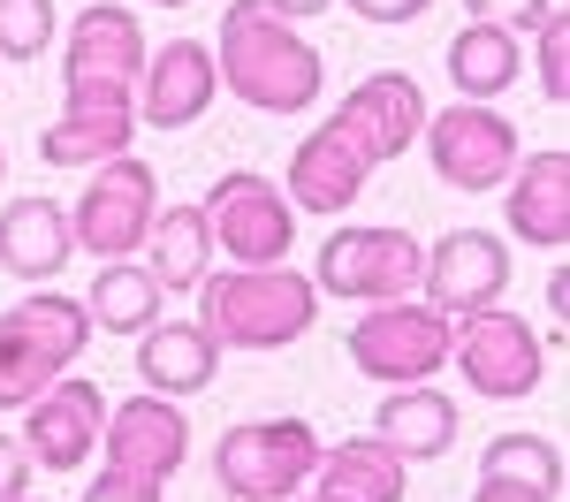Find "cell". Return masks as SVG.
<instances>
[{
    "mask_svg": "<svg viewBox=\"0 0 570 502\" xmlns=\"http://www.w3.org/2000/svg\"><path fill=\"white\" fill-rule=\"evenodd\" d=\"M305 502H343V495H320V488H312V495H305Z\"/></svg>",
    "mask_w": 570,
    "mask_h": 502,
    "instance_id": "36",
    "label": "cell"
},
{
    "mask_svg": "<svg viewBox=\"0 0 570 502\" xmlns=\"http://www.w3.org/2000/svg\"><path fill=\"white\" fill-rule=\"evenodd\" d=\"M320 289L297 267H228L198 282V327L214 335V351H282L312 335Z\"/></svg>",
    "mask_w": 570,
    "mask_h": 502,
    "instance_id": "2",
    "label": "cell"
},
{
    "mask_svg": "<svg viewBox=\"0 0 570 502\" xmlns=\"http://www.w3.org/2000/svg\"><path fill=\"white\" fill-rule=\"evenodd\" d=\"M532 39H540L532 46V77H540V91H548L556 107H563L570 99V16H548Z\"/></svg>",
    "mask_w": 570,
    "mask_h": 502,
    "instance_id": "29",
    "label": "cell"
},
{
    "mask_svg": "<svg viewBox=\"0 0 570 502\" xmlns=\"http://www.w3.org/2000/svg\"><path fill=\"white\" fill-rule=\"evenodd\" d=\"M480 480H510V488H532V495H563V450L548 434H494L480 456Z\"/></svg>",
    "mask_w": 570,
    "mask_h": 502,
    "instance_id": "27",
    "label": "cell"
},
{
    "mask_svg": "<svg viewBox=\"0 0 570 502\" xmlns=\"http://www.w3.org/2000/svg\"><path fill=\"white\" fill-rule=\"evenodd\" d=\"M61 122L39 137L46 168H99L122 160L137 137V85H107V77H61Z\"/></svg>",
    "mask_w": 570,
    "mask_h": 502,
    "instance_id": "10",
    "label": "cell"
},
{
    "mask_svg": "<svg viewBox=\"0 0 570 502\" xmlns=\"http://www.w3.org/2000/svg\"><path fill=\"white\" fill-rule=\"evenodd\" d=\"M153 214H160V176L145 168V160H99V176L91 190L77 198V214H69V244L91 252L99 267L107 259H130L145 252V236H153Z\"/></svg>",
    "mask_w": 570,
    "mask_h": 502,
    "instance_id": "8",
    "label": "cell"
},
{
    "mask_svg": "<svg viewBox=\"0 0 570 502\" xmlns=\"http://www.w3.org/2000/svg\"><path fill=\"white\" fill-rule=\"evenodd\" d=\"M403 456L381 442V434H365V442H343V450H320L312 464V488L320 495H343V502H403Z\"/></svg>",
    "mask_w": 570,
    "mask_h": 502,
    "instance_id": "25",
    "label": "cell"
},
{
    "mask_svg": "<svg viewBox=\"0 0 570 502\" xmlns=\"http://www.w3.org/2000/svg\"><path fill=\"white\" fill-rule=\"evenodd\" d=\"M99 426H107V396L85 373H61L53 388H39L23 404V456L46 464V472H77L91 450H99Z\"/></svg>",
    "mask_w": 570,
    "mask_h": 502,
    "instance_id": "15",
    "label": "cell"
},
{
    "mask_svg": "<svg viewBox=\"0 0 570 502\" xmlns=\"http://www.w3.org/2000/svg\"><path fill=\"white\" fill-rule=\"evenodd\" d=\"M419 259H426V244L411 236V228H335L327 244H320V259H312V289H327V297H351V305H395V297H411L419 289Z\"/></svg>",
    "mask_w": 570,
    "mask_h": 502,
    "instance_id": "5",
    "label": "cell"
},
{
    "mask_svg": "<svg viewBox=\"0 0 570 502\" xmlns=\"http://www.w3.org/2000/svg\"><path fill=\"white\" fill-rule=\"evenodd\" d=\"M85 313H91L99 335H145V327L160 319V282L137 267V259H107V267L91 274Z\"/></svg>",
    "mask_w": 570,
    "mask_h": 502,
    "instance_id": "26",
    "label": "cell"
},
{
    "mask_svg": "<svg viewBox=\"0 0 570 502\" xmlns=\"http://www.w3.org/2000/svg\"><path fill=\"white\" fill-rule=\"evenodd\" d=\"M107 472H122V480H153V488H168L183 472V456H190V419L176 411V396H130V404H107Z\"/></svg>",
    "mask_w": 570,
    "mask_h": 502,
    "instance_id": "14",
    "label": "cell"
},
{
    "mask_svg": "<svg viewBox=\"0 0 570 502\" xmlns=\"http://www.w3.org/2000/svg\"><path fill=\"white\" fill-rule=\"evenodd\" d=\"M214 77L244 107L259 115H305L327 69H320V46L297 39V23H282L266 0H228L220 8V53H214Z\"/></svg>",
    "mask_w": 570,
    "mask_h": 502,
    "instance_id": "1",
    "label": "cell"
},
{
    "mask_svg": "<svg viewBox=\"0 0 570 502\" xmlns=\"http://www.w3.org/2000/svg\"><path fill=\"white\" fill-rule=\"evenodd\" d=\"M351 365L365 381H389V388H411L449 365V319L419 297H395V305H373V313L351 319Z\"/></svg>",
    "mask_w": 570,
    "mask_h": 502,
    "instance_id": "9",
    "label": "cell"
},
{
    "mask_svg": "<svg viewBox=\"0 0 570 502\" xmlns=\"http://www.w3.org/2000/svg\"><path fill=\"white\" fill-rule=\"evenodd\" d=\"M153 8H190V0H153Z\"/></svg>",
    "mask_w": 570,
    "mask_h": 502,
    "instance_id": "37",
    "label": "cell"
},
{
    "mask_svg": "<svg viewBox=\"0 0 570 502\" xmlns=\"http://www.w3.org/2000/svg\"><path fill=\"white\" fill-rule=\"evenodd\" d=\"M419 289L441 319H464V313H487L502 289H510V252L494 228H449L434 252L419 259Z\"/></svg>",
    "mask_w": 570,
    "mask_h": 502,
    "instance_id": "13",
    "label": "cell"
},
{
    "mask_svg": "<svg viewBox=\"0 0 570 502\" xmlns=\"http://www.w3.org/2000/svg\"><path fill=\"white\" fill-rule=\"evenodd\" d=\"M426 152H434V176L449 190H502L518 168V122L456 99V107L426 115Z\"/></svg>",
    "mask_w": 570,
    "mask_h": 502,
    "instance_id": "11",
    "label": "cell"
},
{
    "mask_svg": "<svg viewBox=\"0 0 570 502\" xmlns=\"http://www.w3.org/2000/svg\"><path fill=\"white\" fill-rule=\"evenodd\" d=\"M320 464V434L305 419H244L214 450V480L228 502H282L297 495Z\"/></svg>",
    "mask_w": 570,
    "mask_h": 502,
    "instance_id": "4",
    "label": "cell"
},
{
    "mask_svg": "<svg viewBox=\"0 0 570 502\" xmlns=\"http://www.w3.org/2000/svg\"><path fill=\"white\" fill-rule=\"evenodd\" d=\"M0 176H8V152H0Z\"/></svg>",
    "mask_w": 570,
    "mask_h": 502,
    "instance_id": "38",
    "label": "cell"
},
{
    "mask_svg": "<svg viewBox=\"0 0 570 502\" xmlns=\"http://www.w3.org/2000/svg\"><path fill=\"white\" fill-rule=\"evenodd\" d=\"M502 222L510 236H525L532 252H563L570 244V152H518V168L502 183Z\"/></svg>",
    "mask_w": 570,
    "mask_h": 502,
    "instance_id": "16",
    "label": "cell"
},
{
    "mask_svg": "<svg viewBox=\"0 0 570 502\" xmlns=\"http://www.w3.org/2000/svg\"><path fill=\"white\" fill-rule=\"evenodd\" d=\"M472 23H502V31H540L548 16H563V0H464Z\"/></svg>",
    "mask_w": 570,
    "mask_h": 502,
    "instance_id": "30",
    "label": "cell"
},
{
    "mask_svg": "<svg viewBox=\"0 0 570 502\" xmlns=\"http://www.w3.org/2000/svg\"><path fill=\"white\" fill-rule=\"evenodd\" d=\"M85 502H160V488L153 480H122V472H99L85 488Z\"/></svg>",
    "mask_w": 570,
    "mask_h": 502,
    "instance_id": "31",
    "label": "cell"
},
{
    "mask_svg": "<svg viewBox=\"0 0 570 502\" xmlns=\"http://www.w3.org/2000/svg\"><path fill=\"white\" fill-rule=\"evenodd\" d=\"M137 373H145L153 396H198V388H214L220 351L198 319H160V327L137 335Z\"/></svg>",
    "mask_w": 570,
    "mask_h": 502,
    "instance_id": "20",
    "label": "cell"
},
{
    "mask_svg": "<svg viewBox=\"0 0 570 502\" xmlns=\"http://www.w3.org/2000/svg\"><path fill=\"white\" fill-rule=\"evenodd\" d=\"M145 252H153L145 274L160 282V297H168V289H198V282L214 274V228H206V206H160Z\"/></svg>",
    "mask_w": 570,
    "mask_h": 502,
    "instance_id": "24",
    "label": "cell"
},
{
    "mask_svg": "<svg viewBox=\"0 0 570 502\" xmlns=\"http://www.w3.org/2000/svg\"><path fill=\"white\" fill-rule=\"evenodd\" d=\"M53 46V0H0V61H39Z\"/></svg>",
    "mask_w": 570,
    "mask_h": 502,
    "instance_id": "28",
    "label": "cell"
},
{
    "mask_svg": "<svg viewBox=\"0 0 570 502\" xmlns=\"http://www.w3.org/2000/svg\"><path fill=\"white\" fill-rule=\"evenodd\" d=\"M69 214L53 206V198H16L8 214H0V267L23 274V282H46V274L69 267Z\"/></svg>",
    "mask_w": 570,
    "mask_h": 502,
    "instance_id": "23",
    "label": "cell"
},
{
    "mask_svg": "<svg viewBox=\"0 0 570 502\" xmlns=\"http://www.w3.org/2000/svg\"><path fill=\"white\" fill-rule=\"evenodd\" d=\"M206 228H214V252H228L236 267H289L297 252V206L259 168H228L206 190Z\"/></svg>",
    "mask_w": 570,
    "mask_h": 502,
    "instance_id": "6",
    "label": "cell"
},
{
    "mask_svg": "<svg viewBox=\"0 0 570 502\" xmlns=\"http://www.w3.org/2000/svg\"><path fill=\"white\" fill-rule=\"evenodd\" d=\"M16 502H39V495H16Z\"/></svg>",
    "mask_w": 570,
    "mask_h": 502,
    "instance_id": "39",
    "label": "cell"
},
{
    "mask_svg": "<svg viewBox=\"0 0 570 502\" xmlns=\"http://www.w3.org/2000/svg\"><path fill=\"white\" fill-rule=\"evenodd\" d=\"M472 502H548V495H532V488H510V480H480V495Z\"/></svg>",
    "mask_w": 570,
    "mask_h": 502,
    "instance_id": "34",
    "label": "cell"
},
{
    "mask_svg": "<svg viewBox=\"0 0 570 502\" xmlns=\"http://www.w3.org/2000/svg\"><path fill=\"white\" fill-rule=\"evenodd\" d=\"M266 8H274V16H282V23H297V16H320V8H327V0H266Z\"/></svg>",
    "mask_w": 570,
    "mask_h": 502,
    "instance_id": "35",
    "label": "cell"
},
{
    "mask_svg": "<svg viewBox=\"0 0 570 502\" xmlns=\"http://www.w3.org/2000/svg\"><path fill=\"white\" fill-rule=\"evenodd\" d=\"M351 8L365 16V23H419L434 0H351Z\"/></svg>",
    "mask_w": 570,
    "mask_h": 502,
    "instance_id": "33",
    "label": "cell"
},
{
    "mask_svg": "<svg viewBox=\"0 0 570 502\" xmlns=\"http://www.w3.org/2000/svg\"><path fill=\"white\" fill-rule=\"evenodd\" d=\"M145 23H137L130 8H85L77 23H69V61H61V77H107V85H137L145 77Z\"/></svg>",
    "mask_w": 570,
    "mask_h": 502,
    "instance_id": "19",
    "label": "cell"
},
{
    "mask_svg": "<svg viewBox=\"0 0 570 502\" xmlns=\"http://www.w3.org/2000/svg\"><path fill=\"white\" fill-rule=\"evenodd\" d=\"M91 343V313L61 289H39L0 313V411H23L39 388H53Z\"/></svg>",
    "mask_w": 570,
    "mask_h": 502,
    "instance_id": "3",
    "label": "cell"
},
{
    "mask_svg": "<svg viewBox=\"0 0 570 502\" xmlns=\"http://www.w3.org/2000/svg\"><path fill=\"white\" fill-rule=\"evenodd\" d=\"M449 358L464 365V388L487 396V404H518L540 388L548 373V343L525 327V313H464L449 319Z\"/></svg>",
    "mask_w": 570,
    "mask_h": 502,
    "instance_id": "7",
    "label": "cell"
},
{
    "mask_svg": "<svg viewBox=\"0 0 570 502\" xmlns=\"http://www.w3.org/2000/svg\"><path fill=\"white\" fill-rule=\"evenodd\" d=\"M426 91L411 85L403 69H381V77H365V85L335 107V130H343V145H351L365 168H389V160H403L419 137H426Z\"/></svg>",
    "mask_w": 570,
    "mask_h": 502,
    "instance_id": "12",
    "label": "cell"
},
{
    "mask_svg": "<svg viewBox=\"0 0 570 502\" xmlns=\"http://www.w3.org/2000/svg\"><path fill=\"white\" fill-rule=\"evenodd\" d=\"M373 434L389 442L403 464H419V456H441L449 442H456V404L441 396V388H426V381H411V388H389L381 396V411H373Z\"/></svg>",
    "mask_w": 570,
    "mask_h": 502,
    "instance_id": "21",
    "label": "cell"
},
{
    "mask_svg": "<svg viewBox=\"0 0 570 502\" xmlns=\"http://www.w3.org/2000/svg\"><path fill=\"white\" fill-rule=\"evenodd\" d=\"M214 46L198 39H168L160 53H145V77H137V122H153V130H183V122H198L206 107H214Z\"/></svg>",
    "mask_w": 570,
    "mask_h": 502,
    "instance_id": "17",
    "label": "cell"
},
{
    "mask_svg": "<svg viewBox=\"0 0 570 502\" xmlns=\"http://www.w3.org/2000/svg\"><path fill=\"white\" fill-rule=\"evenodd\" d=\"M365 183H373V168H365L351 145H343V130H335V122H320V130L289 152V183H282V198H289L297 214H343Z\"/></svg>",
    "mask_w": 570,
    "mask_h": 502,
    "instance_id": "18",
    "label": "cell"
},
{
    "mask_svg": "<svg viewBox=\"0 0 570 502\" xmlns=\"http://www.w3.org/2000/svg\"><path fill=\"white\" fill-rule=\"evenodd\" d=\"M518 77H525L518 31H502V23H464V31L449 39V85H456V99L487 107V99H502Z\"/></svg>",
    "mask_w": 570,
    "mask_h": 502,
    "instance_id": "22",
    "label": "cell"
},
{
    "mask_svg": "<svg viewBox=\"0 0 570 502\" xmlns=\"http://www.w3.org/2000/svg\"><path fill=\"white\" fill-rule=\"evenodd\" d=\"M23 488H31V456H23V442L0 434V502H16Z\"/></svg>",
    "mask_w": 570,
    "mask_h": 502,
    "instance_id": "32",
    "label": "cell"
}]
</instances>
